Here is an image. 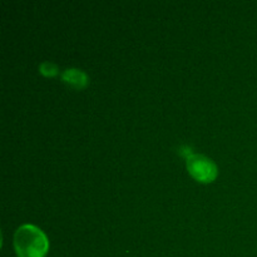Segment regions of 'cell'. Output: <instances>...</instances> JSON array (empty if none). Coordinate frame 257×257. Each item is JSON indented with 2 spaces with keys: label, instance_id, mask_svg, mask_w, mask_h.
Here are the masks:
<instances>
[{
  "label": "cell",
  "instance_id": "cell-5",
  "mask_svg": "<svg viewBox=\"0 0 257 257\" xmlns=\"http://www.w3.org/2000/svg\"><path fill=\"white\" fill-rule=\"evenodd\" d=\"M181 155L185 156L186 158H188L191 155H193L192 148L188 147V146H182V147H181Z\"/></svg>",
  "mask_w": 257,
  "mask_h": 257
},
{
  "label": "cell",
  "instance_id": "cell-2",
  "mask_svg": "<svg viewBox=\"0 0 257 257\" xmlns=\"http://www.w3.org/2000/svg\"><path fill=\"white\" fill-rule=\"evenodd\" d=\"M187 170L196 181L208 183L217 177V166L211 158L200 153H193L187 158Z\"/></svg>",
  "mask_w": 257,
  "mask_h": 257
},
{
  "label": "cell",
  "instance_id": "cell-3",
  "mask_svg": "<svg viewBox=\"0 0 257 257\" xmlns=\"http://www.w3.org/2000/svg\"><path fill=\"white\" fill-rule=\"evenodd\" d=\"M62 79L75 89H82L88 84V75L78 68H68L62 73Z\"/></svg>",
  "mask_w": 257,
  "mask_h": 257
},
{
  "label": "cell",
  "instance_id": "cell-1",
  "mask_svg": "<svg viewBox=\"0 0 257 257\" xmlns=\"http://www.w3.org/2000/svg\"><path fill=\"white\" fill-rule=\"evenodd\" d=\"M14 247L19 257H44L49 248V241L39 227L24 223L15 231Z\"/></svg>",
  "mask_w": 257,
  "mask_h": 257
},
{
  "label": "cell",
  "instance_id": "cell-4",
  "mask_svg": "<svg viewBox=\"0 0 257 257\" xmlns=\"http://www.w3.org/2000/svg\"><path fill=\"white\" fill-rule=\"evenodd\" d=\"M39 70L43 75H45V77H54V75H57L58 73H59L57 64H54L53 62H48V60L40 63Z\"/></svg>",
  "mask_w": 257,
  "mask_h": 257
}]
</instances>
